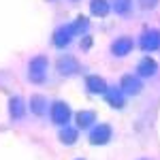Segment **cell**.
Here are the masks:
<instances>
[{"label":"cell","instance_id":"4fadbf2b","mask_svg":"<svg viewBox=\"0 0 160 160\" xmlns=\"http://www.w3.org/2000/svg\"><path fill=\"white\" fill-rule=\"evenodd\" d=\"M109 9H111V4L107 0H90V13L96 15V17L109 15Z\"/></svg>","mask_w":160,"mask_h":160},{"label":"cell","instance_id":"ba28073f","mask_svg":"<svg viewBox=\"0 0 160 160\" xmlns=\"http://www.w3.org/2000/svg\"><path fill=\"white\" fill-rule=\"evenodd\" d=\"M73 34H75V32H73V26H71V24L56 28V32H53V43H56V47H66V45L71 43Z\"/></svg>","mask_w":160,"mask_h":160},{"label":"cell","instance_id":"5b68a950","mask_svg":"<svg viewBox=\"0 0 160 160\" xmlns=\"http://www.w3.org/2000/svg\"><path fill=\"white\" fill-rule=\"evenodd\" d=\"M109 139H111V126L109 124H98L90 132V143L92 145H105V143H109Z\"/></svg>","mask_w":160,"mask_h":160},{"label":"cell","instance_id":"5bb4252c","mask_svg":"<svg viewBox=\"0 0 160 160\" xmlns=\"http://www.w3.org/2000/svg\"><path fill=\"white\" fill-rule=\"evenodd\" d=\"M94 111H79L77 115H75V120H77V126L79 128H90L92 122H94Z\"/></svg>","mask_w":160,"mask_h":160},{"label":"cell","instance_id":"7a4b0ae2","mask_svg":"<svg viewBox=\"0 0 160 160\" xmlns=\"http://www.w3.org/2000/svg\"><path fill=\"white\" fill-rule=\"evenodd\" d=\"M49 118H51V122H53V124L64 126V124L73 118V111H71V107H68L66 102L56 100V102H51V107H49Z\"/></svg>","mask_w":160,"mask_h":160},{"label":"cell","instance_id":"6da1fadb","mask_svg":"<svg viewBox=\"0 0 160 160\" xmlns=\"http://www.w3.org/2000/svg\"><path fill=\"white\" fill-rule=\"evenodd\" d=\"M47 68H49V62L45 56H37L32 58L30 64H28V77L32 83H45L47 79Z\"/></svg>","mask_w":160,"mask_h":160},{"label":"cell","instance_id":"3957f363","mask_svg":"<svg viewBox=\"0 0 160 160\" xmlns=\"http://www.w3.org/2000/svg\"><path fill=\"white\" fill-rule=\"evenodd\" d=\"M139 47L145 49V51L160 49V30H145L139 37Z\"/></svg>","mask_w":160,"mask_h":160},{"label":"cell","instance_id":"ffe728a7","mask_svg":"<svg viewBox=\"0 0 160 160\" xmlns=\"http://www.w3.org/2000/svg\"><path fill=\"white\" fill-rule=\"evenodd\" d=\"M90 47H92V37H83V38H81V49L88 51Z\"/></svg>","mask_w":160,"mask_h":160},{"label":"cell","instance_id":"d6986e66","mask_svg":"<svg viewBox=\"0 0 160 160\" xmlns=\"http://www.w3.org/2000/svg\"><path fill=\"white\" fill-rule=\"evenodd\" d=\"M160 0H139V4H141V7H143V9H154V7H156V4H158Z\"/></svg>","mask_w":160,"mask_h":160},{"label":"cell","instance_id":"ac0fdd59","mask_svg":"<svg viewBox=\"0 0 160 160\" xmlns=\"http://www.w3.org/2000/svg\"><path fill=\"white\" fill-rule=\"evenodd\" d=\"M71 26H73V32H75V34H79V32H86L88 28H90V22H88V17L81 15V17H77Z\"/></svg>","mask_w":160,"mask_h":160},{"label":"cell","instance_id":"9a60e30c","mask_svg":"<svg viewBox=\"0 0 160 160\" xmlns=\"http://www.w3.org/2000/svg\"><path fill=\"white\" fill-rule=\"evenodd\" d=\"M77 130L75 128H62L60 132H58V139H60L64 145H73L75 141H77Z\"/></svg>","mask_w":160,"mask_h":160},{"label":"cell","instance_id":"2e32d148","mask_svg":"<svg viewBox=\"0 0 160 160\" xmlns=\"http://www.w3.org/2000/svg\"><path fill=\"white\" fill-rule=\"evenodd\" d=\"M45 107H47V102H45L43 96H32V100H30V109L34 111V115H43V113H45Z\"/></svg>","mask_w":160,"mask_h":160},{"label":"cell","instance_id":"7c38bea8","mask_svg":"<svg viewBox=\"0 0 160 160\" xmlns=\"http://www.w3.org/2000/svg\"><path fill=\"white\" fill-rule=\"evenodd\" d=\"M9 113H11V118H15V120L24 118L26 105H24V100L19 98V96H13V98L9 100Z\"/></svg>","mask_w":160,"mask_h":160},{"label":"cell","instance_id":"8fae6325","mask_svg":"<svg viewBox=\"0 0 160 160\" xmlns=\"http://www.w3.org/2000/svg\"><path fill=\"white\" fill-rule=\"evenodd\" d=\"M105 98L113 109H122L124 107V96H122V90L120 88H107L105 92Z\"/></svg>","mask_w":160,"mask_h":160},{"label":"cell","instance_id":"8992f818","mask_svg":"<svg viewBox=\"0 0 160 160\" xmlns=\"http://www.w3.org/2000/svg\"><path fill=\"white\" fill-rule=\"evenodd\" d=\"M141 88H143V83L137 79V75H124L122 81H120V90H122V94H128V96L139 94Z\"/></svg>","mask_w":160,"mask_h":160},{"label":"cell","instance_id":"277c9868","mask_svg":"<svg viewBox=\"0 0 160 160\" xmlns=\"http://www.w3.org/2000/svg\"><path fill=\"white\" fill-rule=\"evenodd\" d=\"M132 49H135V41H132L130 37H120V38H115V41L111 43V53L118 56V58L128 56Z\"/></svg>","mask_w":160,"mask_h":160},{"label":"cell","instance_id":"30bf717a","mask_svg":"<svg viewBox=\"0 0 160 160\" xmlns=\"http://www.w3.org/2000/svg\"><path fill=\"white\" fill-rule=\"evenodd\" d=\"M156 71H158V64L152 58H143L137 64V75L139 77H152V75H156Z\"/></svg>","mask_w":160,"mask_h":160},{"label":"cell","instance_id":"52a82bcc","mask_svg":"<svg viewBox=\"0 0 160 160\" xmlns=\"http://www.w3.org/2000/svg\"><path fill=\"white\" fill-rule=\"evenodd\" d=\"M56 68H58V73L64 75V77H71L79 71V62L75 60L73 56H62L60 60L56 62Z\"/></svg>","mask_w":160,"mask_h":160},{"label":"cell","instance_id":"e0dca14e","mask_svg":"<svg viewBox=\"0 0 160 160\" xmlns=\"http://www.w3.org/2000/svg\"><path fill=\"white\" fill-rule=\"evenodd\" d=\"M130 4H132V0H113L111 2V7L115 9V13H120V15H128L130 13Z\"/></svg>","mask_w":160,"mask_h":160},{"label":"cell","instance_id":"9c48e42d","mask_svg":"<svg viewBox=\"0 0 160 160\" xmlns=\"http://www.w3.org/2000/svg\"><path fill=\"white\" fill-rule=\"evenodd\" d=\"M86 88L92 94H105L107 92V81L98 75H90V77H86Z\"/></svg>","mask_w":160,"mask_h":160}]
</instances>
